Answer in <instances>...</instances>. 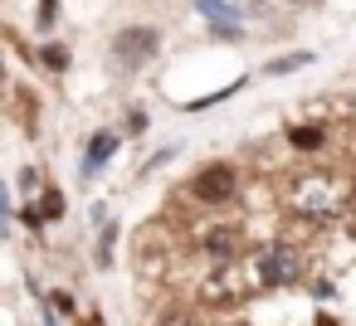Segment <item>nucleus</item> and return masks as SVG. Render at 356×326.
Masks as SVG:
<instances>
[{
    "label": "nucleus",
    "mask_w": 356,
    "mask_h": 326,
    "mask_svg": "<svg viewBox=\"0 0 356 326\" xmlns=\"http://www.w3.org/2000/svg\"><path fill=\"white\" fill-rule=\"evenodd\" d=\"M186 195H191L195 205H229V200L239 195V171H234L229 161H210V166H200V171L186 180Z\"/></svg>",
    "instance_id": "f257e3e1"
},
{
    "label": "nucleus",
    "mask_w": 356,
    "mask_h": 326,
    "mask_svg": "<svg viewBox=\"0 0 356 326\" xmlns=\"http://www.w3.org/2000/svg\"><path fill=\"white\" fill-rule=\"evenodd\" d=\"M239 248H244V234H239V224H205V229H200V253H210V258L229 263Z\"/></svg>",
    "instance_id": "f03ea898"
},
{
    "label": "nucleus",
    "mask_w": 356,
    "mask_h": 326,
    "mask_svg": "<svg viewBox=\"0 0 356 326\" xmlns=\"http://www.w3.org/2000/svg\"><path fill=\"white\" fill-rule=\"evenodd\" d=\"M293 277H298V258H293L288 248H268V253H259V282L283 287V282H293Z\"/></svg>",
    "instance_id": "7ed1b4c3"
},
{
    "label": "nucleus",
    "mask_w": 356,
    "mask_h": 326,
    "mask_svg": "<svg viewBox=\"0 0 356 326\" xmlns=\"http://www.w3.org/2000/svg\"><path fill=\"white\" fill-rule=\"evenodd\" d=\"M156 44H161V40H156V30H122L113 49H118V59H127V64H142L147 54H156Z\"/></svg>",
    "instance_id": "20e7f679"
},
{
    "label": "nucleus",
    "mask_w": 356,
    "mask_h": 326,
    "mask_svg": "<svg viewBox=\"0 0 356 326\" xmlns=\"http://www.w3.org/2000/svg\"><path fill=\"white\" fill-rule=\"evenodd\" d=\"M113 146H118V137H113V132H98V137H93V151H88V161H83V171H98V166L113 156Z\"/></svg>",
    "instance_id": "39448f33"
},
{
    "label": "nucleus",
    "mask_w": 356,
    "mask_h": 326,
    "mask_svg": "<svg viewBox=\"0 0 356 326\" xmlns=\"http://www.w3.org/2000/svg\"><path fill=\"white\" fill-rule=\"evenodd\" d=\"M156 326H205V321H200L195 307H166V311L156 316Z\"/></svg>",
    "instance_id": "423d86ee"
},
{
    "label": "nucleus",
    "mask_w": 356,
    "mask_h": 326,
    "mask_svg": "<svg viewBox=\"0 0 356 326\" xmlns=\"http://www.w3.org/2000/svg\"><path fill=\"white\" fill-rule=\"evenodd\" d=\"M288 141H293L298 151H317V146H322V132H317V127H293Z\"/></svg>",
    "instance_id": "0eeeda50"
},
{
    "label": "nucleus",
    "mask_w": 356,
    "mask_h": 326,
    "mask_svg": "<svg viewBox=\"0 0 356 326\" xmlns=\"http://www.w3.org/2000/svg\"><path fill=\"white\" fill-rule=\"evenodd\" d=\"M302 64H312V54H283V59H273L264 74H273V78H278V74H293V69H302Z\"/></svg>",
    "instance_id": "6e6552de"
},
{
    "label": "nucleus",
    "mask_w": 356,
    "mask_h": 326,
    "mask_svg": "<svg viewBox=\"0 0 356 326\" xmlns=\"http://www.w3.org/2000/svg\"><path fill=\"white\" fill-rule=\"evenodd\" d=\"M195 6H200L215 25H229V6H225V0H195Z\"/></svg>",
    "instance_id": "1a4fd4ad"
}]
</instances>
